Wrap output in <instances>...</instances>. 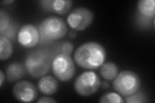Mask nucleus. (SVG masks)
<instances>
[{
  "label": "nucleus",
  "mask_w": 155,
  "mask_h": 103,
  "mask_svg": "<svg viewBox=\"0 0 155 103\" xmlns=\"http://www.w3.org/2000/svg\"><path fill=\"white\" fill-rule=\"evenodd\" d=\"M40 34L39 44L50 45L52 42L60 40L67 33L68 28L64 19L57 16L45 18L38 27Z\"/></svg>",
  "instance_id": "7ed1b4c3"
},
{
  "label": "nucleus",
  "mask_w": 155,
  "mask_h": 103,
  "mask_svg": "<svg viewBox=\"0 0 155 103\" xmlns=\"http://www.w3.org/2000/svg\"><path fill=\"white\" fill-rule=\"evenodd\" d=\"M12 94L19 101L31 102L36 100L38 96V91L35 85L30 81H20L14 85Z\"/></svg>",
  "instance_id": "6e6552de"
},
{
  "label": "nucleus",
  "mask_w": 155,
  "mask_h": 103,
  "mask_svg": "<svg viewBox=\"0 0 155 103\" xmlns=\"http://www.w3.org/2000/svg\"><path fill=\"white\" fill-rule=\"evenodd\" d=\"M11 18L6 11L3 8L0 10V34L5 31L11 23Z\"/></svg>",
  "instance_id": "a211bd4d"
},
{
  "label": "nucleus",
  "mask_w": 155,
  "mask_h": 103,
  "mask_svg": "<svg viewBox=\"0 0 155 103\" xmlns=\"http://www.w3.org/2000/svg\"><path fill=\"white\" fill-rule=\"evenodd\" d=\"M106 58L104 47L96 42H88L80 45L76 49L74 60L81 68L95 70L103 65Z\"/></svg>",
  "instance_id": "f257e3e1"
},
{
  "label": "nucleus",
  "mask_w": 155,
  "mask_h": 103,
  "mask_svg": "<svg viewBox=\"0 0 155 103\" xmlns=\"http://www.w3.org/2000/svg\"><path fill=\"white\" fill-rule=\"evenodd\" d=\"M94 14L91 10L85 7L74 8L69 14L67 22L72 29L76 31H84L92 23Z\"/></svg>",
  "instance_id": "0eeeda50"
},
{
  "label": "nucleus",
  "mask_w": 155,
  "mask_h": 103,
  "mask_svg": "<svg viewBox=\"0 0 155 103\" xmlns=\"http://www.w3.org/2000/svg\"><path fill=\"white\" fill-rule=\"evenodd\" d=\"M18 41L25 48L35 47L40 41V34L36 27L32 24L23 25L18 32Z\"/></svg>",
  "instance_id": "1a4fd4ad"
},
{
  "label": "nucleus",
  "mask_w": 155,
  "mask_h": 103,
  "mask_svg": "<svg viewBox=\"0 0 155 103\" xmlns=\"http://www.w3.org/2000/svg\"><path fill=\"white\" fill-rule=\"evenodd\" d=\"M25 65L19 63L10 64L6 69V77L8 81L14 82L21 79L26 73Z\"/></svg>",
  "instance_id": "ddd939ff"
},
{
  "label": "nucleus",
  "mask_w": 155,
  "mask_h": 103,
  "mask_svg": "<svg viewBox=\"0 0 155 103\" xmlns=\"http://www.w3.org/2000/svg\"><path fill=\"white\" fill-rule=\"evenodd\" d=\"M109 84L107 82V81L104 82V83L102 84L103 88H104V89H107V88H109Z\"/></svg>",
  "instance_id": "5701e85b"
},
{
  "label": "nucleus",
  "mask_w": 155,
  "mask_h": 103,
  "mask_svg": "<svg viewBox=\"0 0 155 103\" xmlns=\"http://www.w3.org/2000/svg\"><path fill=\"white\" fill-rule=\"evenodd\" d=\"M100 102L101 103H123L124 100L121 95L117 93L109 92L103 95L100 99Z\"/></svg>",
  "instance_id": "dca6fc26"
},
{
  "label": "nucleus",
  "mask_w": 155,
  "mask_h": 103,
  "mask_svg": "<svg viewBox=\"0 0 155 103\" xmlns=\"http://www.w3.org/2000/svg\"><path fill=\"white\" fill-rule=\"evenodd\" d=\"M101 85L99 77L96 73L89 71L82 73L76 78L74 88L78 94L81 96H89L94 94Z\"/></svg>",
  "instance_id": "423d86ee"
},
{
  "label": "nucleus",
  "mask_w": 155,
  "mask_h": 103,
  "mask_svg": "<svg viewBox=\"0 0 155 103\" xmlns=\"http://www.w3.org/2000/svg\"><path fill=\"white\" fill-rule=\"evenodd\" d=\"M38 103H55L56 101L49 97H42L37 101Z\"/></svg>",
  "instance_id": "412c9836"
},
{
  "label": "nucleus",
  "mask_w": 155,
  "mask_h": 103,
  "mask_svg": "<svg viewBox=\"0 0 155 103\" xmlns=\"http://www.w3.org/2000/svg\"><path fill=\"white\" fill-rule=\"evenodd\" d=\"M125 101L127 103H143L147 102V97L142 92L134 93L133 94L125 97Z\"/></svg>",
  "instance_id": "f3484780"
},
{
  "label": "nucleus",
  "mask_w": 155,
  "mask_h": 103,
  "mask_svg": "<svg viewBox=\"0 0 155 103\" xmlns=\"http://www.w3.org/2000/svg\"><path fill=\"white\" fill-rule=\"evenodd\" d=\"M13 53V46L11 41L4 36H0V60H7Z\"/></svg>",
  "instance_id": "2eb2a0df"
},
{
  "label": "nucleus",
  "mask_w": 155,
  "mask_h": 103,
  "mask_svg": "<svg viewBox=\"0 0 155 103\" xmlns=\"http://www.w3.org/2000/svg\"><path fill=\"white\" fill-rule=\"evenodd\" d=\"M39 3L45 11L63 15L69 11L72 2L70 0H43Z\"/></svg>",
  "instance_id": "9b49d317"
},
{
  "label": "nucleus",
  "mask_w": 155,
  "mask_h": 103,
  "mask_svg": "<svg viewBox=\"0 0 155 103\" xmlns=\"http://www.w3.org/2000/svg\"><path fill=\"white\" fill-rule=\"evenodd\" d=\"M137 21L143 27L149 26L154 19L155 2L154 0H140L137 3Z\"/></svg>",
  "instance_id": "9d476101"
},
{
  "label": "nucleus",
  "mask_w": 155,
  "mask_h": 103,
  "mask_svg": "<svg viewBox=\"0 0 155 103\" xmlns=\"http://www.w3.org/2000/svg\"><path fill=\"white\" fill-rule=\"evenodd\" d=\"M5 79V75L4 74V73L2 70L0 71V86H2L4 82V80Z\"/></svg>",
  "instance_id": "4be33fe9"
},
{
  "label": "nucleus",
  "mask_w": 155,
  "mask_h": 103,
  "mask_svg": "<svg viewBox=\"0 0 155 103\" xmlns=\"http://www.w3.org/2000/svg\"><path fill=\"white\" fill-rule=\"evenodd\" d=\"M100 74L106 80H114L118 74V68L116 64L112 62L104 63L101 66Z\"/></svg>",
  "instance_id": "4468645a"
},
{
  "label": "nucleus",
  "mask_w": 155,
  "mask_h": 103,
  "mask_svg": "<svg viewBox=\"0 0 155 103\" xmlns=\"http://www.w3.org/2000/svg\"><path fill=\"white\" fill-rule=\"evenodd\" d=\"M12 2H13V1H5V2H3V3H11Z\"/></svg>",
  "instance_id": "393cba45"
},
{
  "label": "nucleus",
  "mask_w": 155,
  "mask_h": 103,
  "mask_svg": "<svg viewBox=\"0 0 155 103\" xmlns=\"http://www.w3.org/2000/svg\"><path fill=\"white\" fill-rule=\"evenodd\" d=\"M70 36L71 38H74L76 36V34L74 32H71L70 34Z\"/></svg>",
  "instance_id": "b1692460"
},
{
  "label": "nucleus",
  "mask_w": 155,
  "mask_h": 103,
  "mask_svg": "<svg viewBox=\"0 0 155 103\" xmlns=\"http://www.w3.org/2000/svg\"><path fill=\"white\" fill-rule=\"evenodd\" d=\"M56 56L51 48H39L28 52L25 60L27 72L34 78L45 76L52 68L53 59Z\"/></svg>",
  "instance_id": "f03ea898"
},
{
  "label": "nucleus",
  "mask_w": 155,
  "mask_h": 103,
  "mask_svg": "<svg viewBox=\"0 0 155 103\" xmlns=\"http://www.w3.org/2000/svg\"><path fill=\"white\" fill-rule=\"evenodd\" d=\"M18 25L16 23H15L14 21H11V24H10V26L8 27L7 30L0 34H1L2 36H4L5 37H7L11 41H14L16 37Z\"/></svg>",
  "instance_id": "6ab92c4d"
},
{
  "label": "nucleus",
  "mask_w": 155,
  "mask_h": 103,
  "mask_svg": "<svg viewBox=\"0 0 155 103\" xmlns=\"http://www.w3.org/2000/svg\"><path fill=\"white\" fill-rule=\"evenodd\" d=\"M58 88V82L54 77L44 76L40 78L38 82V88L41 94L46 95L54 94Z\"/></svg>",
  "instance_id": "f8f14e48"
},
{
  "label": "nucleus",
  "mask_w": 155,
  "mask_h": 103,
  "mask_svg": "<svg viewBox=\"0 0 155 103\" xmlns=\"http://www.w3.org/2000/svg\"><path fill=\"white\" fill-rule=\"evenodd\" d=\"M52 72L58 79L68 81L73 77L75 73V65L71 55L61 53L53 59Z\"/></svg>",
  "instance_id": "39448f33"
},
{
  "label": "nucleus",
  "mask_w": 155,
  "mask_h": 103,
  "mask_svg": "<svg viewBox=\"0 0 155 103\" xmlns=\"http://www.w3.org/2000/svg\"><path fill=\"white\" fill-rule=\"evenodd\" d=\"M141 81L137 73L124 70L118 73L113 82L114 89L121 95L127 97L139 90Z\"/></svg>",
  "instance_id": "20e7f679"
},
{
  "label": "nucleus",
  "mask_w": 155,
  "mask_h": 103,
  "mask_svg": "<svg viewBox=\"0 0 155 103\" xmlns=\"http://www.w3.org/2000/svg\"><path fill=\"white\" fill-rule=\"evenodd\" d=\"M61 53H66L68 55H71L73 51V45L69 41H65L61 43Z\"/></svg>",
  "instance_id": "aec40b11"
}]
</instances>
